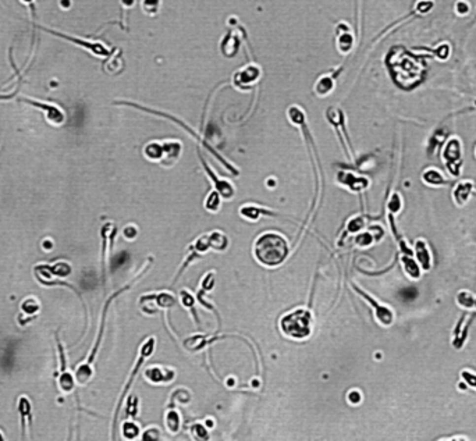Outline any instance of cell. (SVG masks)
I'll list each match as a JSON object with an SVG mask.
<instances>
[{"instance_id":"obj_1","label":"cell","mask_w":476,"mask_h":441,"mask_svg":"<svg viewBox=\"0 0 476 441\" xmlns=\"http://www.w3.org/2000/svg\"><path fill=\"white\" fill-rule=\"evenodd\" d=\"M255 256L268 268L281 265L288 255L287 241L277 233H265L255 242Z\"/></svg>"},{"instance_id":"obj_2","label":"cell","mask_w":476,"mask_h":441,"mask_svg":"<svg viewBox=\"0 0 476 441\" xmlns=\"http://www.w3.org/2000/svg\"><path fill=\"white\" fill-rule=\"evenodd\" d=\"M310 313L308 310L297 309L281 319L280 327L287 337L302 339L310 334Z\"/></svg>"},{"instance_id":"obj_3","label":"cell","mask_w":476,"mask_h":441,"mask_svg":"<svg viewBox=\"0 0 476 441\" xmlns=\"http://www.w3.org/2000/svg\"><path fill=\"white\" fill-rule=\"evenodd\" d=\"M461 142L458 138L452 136L450 138L447 143H445L444 152H443V158H444L445 166L447 170L451 173V175H458L460 174V166H461Z\"/></svg>"},{"instance_id":"obj_4","label":"cell","mask_w":476,"mask_h":441,"mask_svg":"<svg viewBox=\"0 0 476 441\" xmlns=\"http://www.w3.org/2000/svg\"><path fill=\"white\" fill-rule=\"evenodd\" d=\"M20 102L31 104V106H35V107H38L40 110L45 111V118H46V121H48L49 124H52V126L59 127L62 126L64 121H66L64 111L59 106H56V104H52V103L48 102H39V101L30 99V98H23V99H20Z\"/></svg>"},{"instance_id":"obj_5","label":"cell","mask_w":476,"mask_h":441,"mask_svg":"<svg viewBox=\"0 0 476 441\" xmlns=\"http://www.w3.org/2000/svg\"><path fill=\"white\" fill-rule=\"evenodd\" d=\"M354 290H355L359 295H362L365 300H368V302L374 307V316H376V319L379 320V323L383 324V326H390V324L393 323V320H394V313H393V310H391L390 307L379 305L376 301L373 300L372 297H369V295L365 294V292L362 291L361 288H358L357 285H354Z\"/></svg>"},{"instance_id":"obj_6","label":"cell","mask_w":476,"mask_h":441,"mask_svg":"<svg viewBox=\"0 0 476 441\" xmlns=\"http://www.w3.org/2000/svg\"><path fill=\"white\" fill-rule=\"evenodd\" d=\"M415 256H416L415 259L419 263L422 270L428 271V270L432 269V265H433L432 251L429 248L428 242L425 239H422V238L416 239V242H415Z\"/></svg>"},{"instance_id":"obj_7","label":"cell","mask_w":476,"mask_h":441,"mask_svg":"<svg viewBox=\"0 0 476 441\" xmlns=\"http://www.w3.org/2000/svg\"><path fill=\"white\" fill-rule=\"evenodd\" d=\"M472 189H474V182L472 181H461L457 184V187L454 188L452 191V198H454V202L457 204L458 206H464L467 202L469 201V197L472 194Z\"/></svg>"},{"instance_id":"obj_8","label":"cell","mask_w":476,"mask_h":441,"mask_svg":"<svg viewBox=\"0 0 476 441\" xmlns=\"http://www.w3.org/2000/svg\"><path fill=\"white\" fill-rule=\"evenodd\" d=\"M43 31H46V32H49V34H53L55 36H59V38H63V39H67V40H70V42H72V43H78L79 46H82V47H87V49H89V50H92L95 55H98V56H102V55H106L107 52H106V49H104L102 45H98V43H95V45H91V43H88V42H84V40H81V39H75V38H72V36H68V35H64V34H60V32H57V31H52V30H48V28H42Z\"/></svg>"},{"instance_id":"obj_9","label":"cell","mask_w":476,"mask_h":441,"mask_svg":"<svg viewBox=\"0 0 476 441\" xmlns=\"http://www.w3.org/2000/svg\"><path fill=\"white\" fill-rule=\"evenodd\" d=\"M401 263L407 276L412 280H418L422 274V269L419 266V263L416 262V259L413 256H408V255H403L401 256Z\"/></svg>"},{"instance_id":"obj_10","label":"cell","mask_w":476,"mask_h":441,"mask_svg":"<svg viewBox=\"0 0 476 441\" xmlns=\"http://www.w3.org/2000/svg\"><path fill=\"white\" fill-rule=\"evenodd\" d=\"M422 180L429 187H443L445 185V178L443 174L440 173L437 169H428L422 174Z\"/></svg>"},{"instance_id":"obj_11","label":"cell","mask_w":476,"mask_h":441,"mask_svg":"<svg viewBox=\"0 0 476 441\" xmlns=\"http://www.w3.org/2000/svg\"><path fill=\"white\" fill-rule=\"evenodd\" d=\"M146 377L148 380H151L153 383H160V381H169L173 380V372L170 371H163L160 368H152L146 371Z\"/></svg>"},{"instance_id":"obj_12","label":"cell","mask_w":476,"mask_h":441,"mask_svg":"<svg viewBox=\"0 0 476 441\" xmlns=\"http://www.w3.org/2000/svg\"><path fill=\"white\" fill-rule=\"evenodd\" d=\"M207 239H209V246H212V248L217 249V251H223V249H226V248H227V244H229L227 238L223 236L222 233H219V231L212 233L210 236L207 237Z\"/></svg>"},{"instance_id":"obj_13","label":"cell","mask_w":476,"mask_h":441,"mask_svg":"<svg viewBox=\"0 0 476 441\" xmlns=\"http://www.w3.org/2000/svg\"><path fill=\"white\" fill-rule=\"evenodd\" d=\"M457 304H458V306L462 307V309H467V310L475 309V298L468 291L458 292V295H457Z\"/></svg>"},{"instance_id":"obj_14","label":"cell","mask_w":476,"mask_h":441,"mask_svg":"<svg viewBox=\"0 0 476 441\" xmlns=\"http://www.w3.org/2000/svg\"><path fill=\"white\" fill-rule=\"evenodd\" d=\"M166 423L171 433H177L180 429V415L175 410H170L166 416Z\"/></svg>"},{"instance_id":"obj_15","label":"cell","mask_w":476,"mask_h":441,"mask_svg":"<svg viewBox=\"0 0 476 441\" xmlns=\"http://www.w3.org/2000/svg\"><path fill=\"white\" fill-rule=\"evenodd\" d=\"M162 153H163V146L159 145V143H149L146 148H145V155L146 158H149L151 160H159L162 158Z\"/></svg>"},{"instance_id":"obj_16","label":"cell","mask_w":476,"mask_h":441,"mask_svg":"<svg viewBox=\"0 0 476 441\" xmlns=\"http://www.w3.org/2000/svg\"><path fill=\"white\" fill-rule=\"evenodd\" d=\"M205 206H206V209L209 212H217L219 207H220V198H219V194L217 192H212L207 197Z\"/></svg>"},{"instance_id":"obj_17","label":"cell","mask_w":476,"mask_h":441,"mask_svg":"<svg viewBox=\"0 0 476 441\" xmlns=\"http://www.w3.org/2000/svg\"><path fill=\"white\" fill-rule=\"evenodd\" d=\"M333 82H332V79L329 78V81H327V84L325 82V77L323 78H320L319 81H317V85L315 87V89H316V92L320 96H325V95H329L330 94V91L333 89Z\"/></svg>"},{"instance_id":"obj_18","label":"cell","mask_w":476,"mask_h":441,"mask_svg":"<svg viewBox=\"0 0 476 441\" xmlns=\"http://www.w3.org/2000/svg\"><path fill=\"white\" fill-rule=\"evenodd\" d=\"M123 434L127 439H135L139 434V427L135 425V423H133V422H127V423H124V426H123Z\"/></svg>"},{"instance_id":"obj_19","label":"cell","mask_w":476,"mask_h":441,"mask_svg":"<svg viewBox=\"0 0 476 441\" xmlns=\"http://www.w3.org/2000/svg\"><path fill=\"white\" fill-rule=\"evenodd\" d=\"M401 206H403V202H401V197L398 194H393L391 195V199L389 202V210L391 213H398L401 210Z\"/></svg>"},{"instance_id":"obj_20","label":"cell","mask_w":476,"mask_h":441,"mask_svg":"<svg viewBox=\"0 0 476 441\" xmlns=\"http://www.w3.org/2000/svg\"><path fill=\"white\" fill-rule=\"evenodd\" d=\"M461 377H462V380L467 383V386H469V387H472V388H475L476 390V374L475 373H472V372H469V371H462L461 372Z\"/></svg>"},{"instance_id":"obj_21","label":"cell","mask_w":476,"mask_h":441,"mask_svg":"<svg viewBox=\"0 0 476 441\" xmlns=\"http://www.w3.org/2000/svg\"><path fill=\"white\" fill-rule=\"evenodd\" d=\"M156 298H158L159 306H162V307H169L174 304V298H173L171 295H169V294H165V292H163V294H160V295H158Z\"/></svg>"},{"instance_id":"obj_22","label":"cell","mask_w":476,"mask_h":441,"mask_svg":"<svg viewBox=\"0 0 476 441\" xmlns=\"http://www.w3.org/2000/svg\"><path fill=\"white\" fill-rule=\"evenodd\" d=\"M373 242V236L369 234V233H364L361 236H358L357 238V244L361 245V246H368Z\"/></svg>"},{"instance_id":"obj_23","label":"cell","mask_w":476,"mask_h":441,"mask_svg":"<svg viewBox=\"0 0 476 441\" xmlns=\"http://www.w3.org/2000/svg\"><path fill=\"white\" fill-rule=\"evenodd\" d=\"M455 11H457L460 16H465V14L469 11L468 1H465V0H460V1L455 4Z\"/></svg>"},{"instance_id":"obj_24","label":"cell","mask_w":476,"mask_h":441,"mask_svg":"<svg viewBox=\"0 0 476 441\" xmlns=\"http://www.w3.org/2000/svg\"><path fill=\"white\" fill-rule=\"evenodd\" d=\"M361 400H362V395H361V393L358 390H352L348 394V401L351 404H359Z\"/></svg>"},{"instance_id":"obj_25","label":"cell","mask_w":476,"mask_h":441,"mask_svg":"<svg viewBox=\"0 0 476 441\" xmlns=\"http://www.w3.org/2000/svg\"><path fill=\"white\" fill-rule=\"evenodd\" d=\"M136 234H138V230L135 229L134 226H128L127 229L124 230V237H126V238H128V239H133V238H135V237H136Z\"/></svg>"},{"instance_id":"obj_26","label":"cell","mask_w":476,"mask_h":441,"mask_svg":"<svg viewBox=\"0 0 476 441\" xmlns=\"http://www.w3.org/2000/svg\"><path fill=\"white\" fill-rule=\"evenodd\" d=\"M181 298H183V304L185 306H191L194 304V298L191 297L188 292H181Z\"/></svg>"},{"instance_id":"obj_27","label":"cell","mask_w":476,"mask_h":441,"mask_svg":"<svg viewBox=\"0 0 476 441\" xmlns=\"http://www.w3.org/2000/svg\"><path fill=\"white\" fill-rule=\"evenodd\" d=\"M60 7L62 8H70L71 6V0H60Z\"/></svg>"},{"instance_id":"obj_28","label":"cell","mask_w":476,"mask_h":441,"mask_svg":"<svg viewBox=\"0 0 476 441\" xmlns=\"http://www.w3.org/2000/svg\"><path fill=\"white\" fill-rule=\"evenodd\" d=\"M21 3H24V4H27V6H30V4H32L35 0H20Z\"/></svg>"},{"instance_id":"obj_29","label":"cell","mask_w":476,"mask_h":441,"mask_svg":"<svg viewBox=\"0 0 476 441\" xmlns=\"http://www.w3.org/2000/svg\"><path fill=\"white\" fill-rule=\"evenodd\" d=\"M475 309H476V298H475Z\"/></svg>"}]
</instances>
